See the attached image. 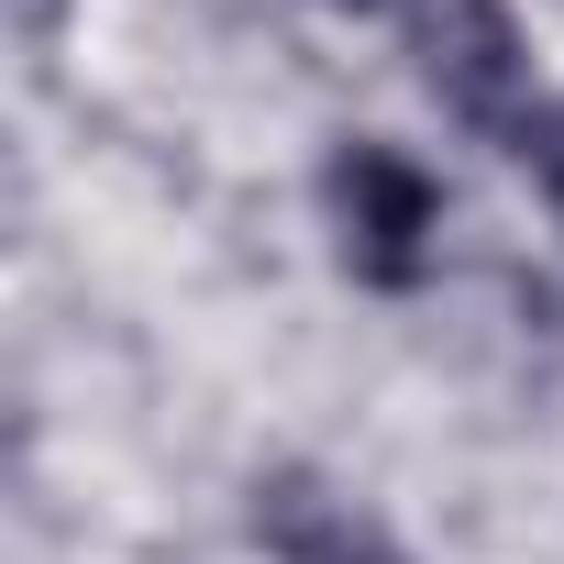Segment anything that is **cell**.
I'll use <instances>...</instances> for the list:
<instances>
[{
  "instance_id": "cell-1",
  "label": "cell",
  "mask_w": 564,
  "mask_h": 564,
  "mask_svg": "<svg viewBox=\"0 0 564 564\" xmlns=\"http://www.w3.org/2000/svg\"><path fill=\"white\" fill-rule=\"evenodd\" d=\"M322 210H333V254L355 289H421L443 254V188L421 155H399L388 133H344L322 155Z\"/></svg>"
},
{
  "instance_id": "cell-5",
  "label": "cell",
  "mask_w": 564,
  "mask_h": 564,
  "mask_svg": "<svg viewBox=\"0 0 564 564\" xmlns=\"http://www.w3.org/2000/svg\"><path fill=\"white\" fill-rule=\"evenodd\" d=\"M12 23H23V34H34V45H45V34H56V23H67V0H12Z\"/></svg>"
},
{
  "instance_id": "cell-3",
  "label": "cell",
  "mask_w": 564,
  "mask_h": 564,
  "mask_svg": "<svg viewBox=\"0 0 564 564\" xmlns=\"http://www.w3.org/2000/svg\"><path fill=\"white\" fill-rule=\"evenodd\" d=\"M243 531H254L265 564H410L399 531L366 498H344L322 465H265L243 487Z\"/></svg>"
},
{
  "instance_id": "cell-6",
  "label": "cell",
  "mask_w": 564,
  "mask_h": 564,
  "mask_svg": "<svg viewBox=\"0 0 564 564\" xmlns=\"http://www.w3.org/2000/svg\"><path fill=\"white\" fill-rule=\"evenodd\" d=\"M333 12H388V0H333Z\"/></svg>"
},
{
  "instance_id": "cell-4",
  "label": "cell",
  "mask_w": 564,
  "mask_h": 564,
  "mask_svg": "<svg viewBox=\"0 0 564 564\" xmlns=\"http://www.w3.org/2000/svg\"><path fill=\"white\" fill-rule=\"evenodd\" d=\"M509 155H520V177L564 210V100H531V122L509 133Z\"/></svg>"
},
{
  "instance_id": "cell-2",
  "label": "cell",
  "mask_w": 564,
  "mask_h": 564,
  "mask_svg": "<svg viewBox=\"0 0 564 564\" xmlns=\"http://www.w3.org/2000/svg\"><path fill=\"white\" fill-rule=\"evenodd\" d=\"M410 56H421V89L465 122V133H520L531 122V56H520V23L509 0H410Z\"/></svg>"
}]
</instances>
